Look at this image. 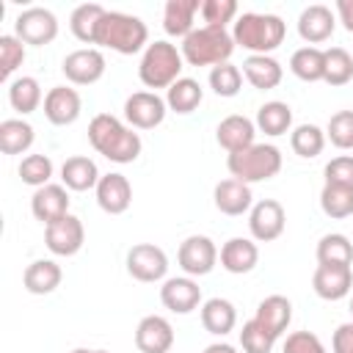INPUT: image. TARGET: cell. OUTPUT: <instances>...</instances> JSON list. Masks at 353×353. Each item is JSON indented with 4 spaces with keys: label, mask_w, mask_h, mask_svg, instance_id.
<instances>
[{
    "label": "cell",
    "mask_w": 353,
    "mask_h": 353,
    "mask_svg": "<svg viewBox=\"0 0 353 353\" xmlns=\"http://www.w3.org/2000/svg\"><path fill=\"white\" fill-rule=\"evenodd\" d=\"M88 141H91V146L102 157H108L110 163H119V165L138 160V154L143 149L141 135L130 124H124L121 119H116L110 113H97L91 119V124H88Z\"/></svg>",
    "instance_id": "obj_1"
},
{
    "label": "cell",
    "mask_w": 353,
    "mask_h": 353,
    "mask_svg": "<svg viewBox=\"0 0 353 353\" xmlns=\"http://www.w3.org/2000/svg\"><path fill=\"white\" fill-rule=\"evenodd\" d=\"M287 36V25L276 14H256L245 11L234 19L232 39L237 47L248 50L251 55H270Z\"/></svg>",
    "instance_id": "obj_2"
},
{
    "label": "cell",
    "mask_w": 353,
    "mask_h": 353,
    "mask_svg": "<svg viewBox=\"0 0 353 353\" xmlns=\"http://www.w3.org/2000/svg\"><path fill=\"white\" fill-rule=\"evenodd\" d=\"M149 39L146 22L135 14H124V11H105V17L97 25V39L94 44L108 47L119 55H135L141 52Z\"/></svg>",
    "instance_id": "obj_3"
},
{
    "label": "cell",
    "mask_w": 353,
    "mask_h": 353,
    "mask_svg": "<svg viewBox=\"0 0 353 353\" xmlns=\"http://www.w3.org/2000/svg\"><path fill=\"white\" fill-rule=\"evenodd\" d=\"M234 47L237 44L226 28L201 25L182 39V58L190 66H218V63H229Z\"/></svg>",
    "instance_id": "obj_4"
},
{
    "label": "cell",
    "mask_w": 353,
    "mask_h": 353,
    "mask_svg": "<svg viewBox=\"0 0 353 353\" xmlns=\"http://www.w3.org/2000/svg\"><path fill=\"white\" fill-rule=\"evenodd\" d=\"M182 63H185V58H182V50H176V44L152 41L141 55L138 77L146 88H171L185 69Z\"/></svg>",
    "instance_id": "obj_5"
},
{
    "label": "cell",
    "mask_w": 353,
    "mask_h": 353,
    "mask_svg": "<svg viewBox=\"0 0 353 353\" xmlns=\"http://www.w3.org/2000/svg\"><path fill=\"white\" fill-rule=\"evenodd\" d=\"M226 168L232 179H240L245 185L273 179L281 171V152L273 143H254L243 152H234L226 157Z\"/></svg>",
    "instance_id": "obj_6"
},
{
    "label": "cell",
    "mask_w": 353,
    "mask_h": 353,
    "mask_svg": "<svg viewBox=\"0 0 353 353\" xmlns=\"http://www.w3.org/2000/svg\"><path fill=\"white\" fill-rule=\"evenodd\" d=\"M14 36L25 44H33V47H44L50 44L55 36H58V19L50 8L44 6H30L25 8L17 22H14Z\"/></svg>",
    "instance_id": "obj_7"
},
{
    "label": "cell",
    "mask_w": 353,
    "mask_h": 353,
    "mask_svg": "<svg viewBox=\"0 0 353 353\" xmlns=\"http://www.w3.org/2000/svg\"><path fill=\"white\" fill-rule=\"evenodd\" d=\"M127 273L143 284L163 281L168 273V256L154 243H138L127 251Z\"/></svg>",
    "instance_id": "obj_8"
},
{
    "label": "cell",
    "mask_w": 353,
    "mask_h": 353,
    "mask_svg": "<svg viewBox=\"0 0 353 353\" xmlns=\"http://www.w3.org/2000/svg\"><path fill=\"white\" fill-rule=\"evenodd\" d=\"M44 243L55 256H74L85 243L83 221L77 215L66 212L63 218H58V221L44 226Z\"/></svg>",
    "instance_id": "obj_9"
},
{
    "label": "cell",
    "mask_w": 353,
    "mask_h": 353,
    "mask_svg": "<svg viewBox=\"0 0 353 353\" xmlns=\"http://www.w3.org/2000/svg\"><path fill=\"white\" fill-rule=\"evenodd\" d=\"M284 226H287V212L276 199H262L248 212V232L256 243H273L276 237H281Z\"/></svg>",
    "instance_id": "obj_10"
},
{
    "label": "cell",
    "mask_w": 353,
    "mask_h": 353,
    "mask_svg": "<svg viewBox=\"0 0 353 353\" xmlns=\"http://www.w3.org/2000/svg\"><path fill=\"white\" fill-rule=\"evenodd\" d=\"M176 262L185 270V276H207L218 262V248L207 234H190L182 240L176 251Z\"/></svg>",
    "instance_id": "obj_11"
},
{
    "label": "cell",
    "mask_w": 353,
    "mask_h": 353,
    "mask_svg": "<svg viewBox=\"0 0 353 353\" xmlns=\"http://www.w3.org/2000/svg\"><path fill=\"white\" fill-rule=\"evenodd\" d=\"M165 110H168L165 99L157 97L154 91H135L124 102V119L135 130H154L157 124H163Z\"/></svg>",
    "instance_id": "obj_12"
},
{
    "label": "cell",
    "mask_w": 353,
    "mask_h": 353,
    "mask_svg": "<svg viewBox=\"0 0 353 353\" xmlns=\"http://www.w3.org/2000/svg\"><path fill=\"white\" fill-rule=\"evenodd\" d=\"M105 66H108L105 63V55L97 47H83V50H74V52H69L63 58L61 72L74 85H94L97 80H102Z\"/></svg>",
    "instance_id": "obj_13"
},
{
    "label": "cell",
    "mask_w": 353,
    "mask_h": 353,
    "mask_svg": "<svg viewBox=\"0 0 353 353\" xmlns=\"http://www.w3.org/2000/svg\"><path fill=\"white\" fill-rule=\"evenodd\" d=\"M160 301L174 314H190L201 303V287L190 276H174V279H165L163 281Z\"/></svg>",
    "instance_id": "obj_14"
},
{
    "label": "cell",
    "mask_w": 353,
    "mask_h": 353,
    "mask_svg": "<svg viewBox=\"0 0 353 353\" xmlns=\"http://www.w3.org/2000/svg\"><path fill=\"white\" fill-rule=\"evenodd\" d=\"M135 347L141 353H171L174 328L163 314H146L135 328Z\"/></svg>",
    "instance_id": "obj_15"
},
{
    "label": "cell",
    "mask_w": 353,
    "mask_h": 353,
    "mask_svg": "<svg viewBox=\"0 0 353 353\" xmlns=\"http://www.w3.org/2000/svg\"><path fill=\"white\" fill-rule=\"evenodd\" d=\"M80 110H83L80 94L74 88H69V85H55V88H50L44 94V116L55 127L74 124L80 119Z\"/></svg>",
    "instance_id": "obj_16"
},
{
    "label": "cell",
    "mask_w": 353,
    "mask_h": 353,
    "mask_svg": "<svg viewBox=\"0 0 353 353\" xmlns=\"http://www.w3.org/2000/svg\"><path fill=\"white\" fill-rule=\"evenodd\" d=\"M312 287L323 301H342L353 290V268L350 265H317L312 276Z\"/></svg>",
    "instance_id": "obj_17"
},
{
    "label": "cell",
    "mask_w": 353,
    "mask_h": 353,
    "mask_svg": "<svg viewBox=\"0 0 353 353\" xmlns=\"http://www.w3.org/2000/svg\"><path fill=\"white\" fill-rule=\"evenodd\" d=\"M334 28H336V17L328 6L323 3H314V6H306L298 17V33L303 41H309V47L314 44H323L334 36Z\"/></svg>",
    "instance_id": "obj_18"
},
{
    "label": "cell",
    "mask_w": 353,
    "mask_h": 353,
    "mask_svg": "<svg viewBox=\"0 0 353 353\" xmlns=\"http://www.w3.org/2000/svg\"><path fill=\"white\" fill-rule=\"evenodd\" d=\"M94 190H97V204L108 215H121L132 204V185H130V179L124 174L113 171V174L99 176V185Z\"/></svg>",
    "instance_id": "obj_19"
},
{
    "label": "cell",
    "mask_w": 353,
    "mask_h": 353,
    "mask_svg": "<svg viewBox=\"0 0 353 353\" xmlns=\"http://www.w3.org/2000/svg\"><path fill=\"white\" fill-rule=\"evenodd\" d=\"M215 138H218V143L229 152V154H234V152H243V149H248V146H254L256 141V124L248 119V116H240V113H232V116H226V119H221V124L215 127Z\"/></svg>",
    "instance_id": "obj_20"
},
{
    "label": "cell",
    "mask_w": 353,
    "mask_h": 353,
    "mask_svg": "<svg viewBox=\"0 0 353 353\" xmlns=\"http://www.w3.org/2000/svg\"><path fill=\"white\" fill-rule=\"evenodd\" d=\"M30 212L36 221H41L44 226L63 218L69 212V193L63 185H44V188H36V193L30 196Z\"/></svg>",
    "instance_id": "obj_21"
},
{
    "label": "cell",
    "mask_w": 353,
    "mask_h": 353,
    "mask_svg": "<svg viewBox=\"0 0 353 353\" xmlns=\"http://www.w3.org/2000/svg\"><path fill=\"white\" fill-rule=\"evenodd\" d=\"M218 256H221V268H223V270H229V273H234V276H243V273H251V270L256 268V262H259V248H256V243L248 240V237H232V240H226V243L221 245Z\"/></svg>",
    "instance_id": "obj_22"
},
{
    "label": "cell",
    "mask_w": 353,
    "mask_h": 353,
    "mask_svg": "<svg viewBox=\"0 0 353 353\" xmlns=\"http://www.w3.org/2000/svg\"><path fill=\"white\" fill-rule=\"evenodd\" d=\"M254 320H256L270 336L279 339V336L287 331L290 320H292V303H290V298H284V295H268V298H262L259 306H256Z\"/></svg>",
    "instance_id": "obj_23"
},
{
    "label": "cell",
    "mask_w": 353,
    "mask_h": 353,
    "mask_svg": "<svg viewBox=\"0 0 353 353\" xmlns=\"http://www.w3.org/2000/svg\"><path fill=\"white\" fill-rule=\"evenodd\" d=\"M212 199H215V207L223 212V215H243L254 207V196H251V188L240 179H221L212 190Z\"/></svg>",
    "instance_id": "obj_24"
},
{
    "label": "cell",
    "mask_w": 353,
    "mask_h": 353,
    "mask_svg": "<svg viewBox=\"0 0 353 353\" xmlns=\"http://www.w3.org/2000/svg\"><path fill=\"white\" fill-rule=\"evenodd\" d=\"M99 176L102 174H99L97 163L91 157H85V154L66 157L63 165H61V179H63V188L66 190H77V193L91 190V188L99 185Z\"/></svg>",
    "instance_id": "obj_25"
},
{
    "label": "cell",
    "mask_w": 353,
    "mask_h": 353,
    "mask_svg": "<svg viewBox=\"0 0 353 353\" xmlns=\"http://www.w3.org/2000/svg\"><path fill=\"white\" fill-rule=\"evenodd\" d=\"M61 279H63V270L52 259H36L22 273V284H25V290L30 295H50V292H55Z\"/></svg>",
    "instance_id": "obj_26"
},
{
    "label": "cell",
    "mask_w": 353,
    "mask_h": 353,
    "mask_svg": "<svg viewBox=\"0 0 353 353\" xmlns=\"http://www.w3.org/2000/svg\"><path fill=\"white\" fill-rule=\"evenodd\" d=\"M243 77H245L254 88L270 91V88H276V85L281 83L284 69H281V63H279L273 55H248V58L243 61Z\"/></svg>",
    "instance_id": "obj_27"
},
{
    "label": "cell",
    "mask_w": 353,
    "mask_h": 353,
    "mask_svg": "<svg viewBox=\"0 0 353 353\" xmlns=\"http://www.w3.org/2000/svg\"><path fill=\"white\" fill-rule=\"evenodd\" d=\"M201 11V3L199 0H168L165 8H163V28L168 36H190L196 28H193V19L196 14Z\"/></svg>",
    "instance_id": "obj_28"
},
{
    "label": "cell",
    "mask_w": 353,
    "mask_h": 353,
    "mask_svg": "<svg viewBox=\"0 0 353 353\" xmlns=\"http://www.w3.org/2000/svg\"><path fill=\"white\" fill-rule=\"evenodd\" d=\"M237 323V312H234V303L226 301V298H210L201 303V325L207 334H215V336H226Z\"/></svg>",
    "instance_id": "obj_29"
},
{
    "label": "cell",
    "mask_w": 353,
    "mask_h": 353,
    "mask_svg": "<svg viewBox=\"0 0 353 353\" xmlns=\"http://www.w3.org/2000/svg\"><path fill=\"white\" fill-rule=\"evenodd\" d=\"M36 132L25 119H6L0 121V152L3 154H22L33 146Z\"/></svg>",
    "instance_id": "obj_30"
},
{
    "label": "cell",
    "mask_w": 353,
    "mask_h": 353,
    "mask_svg": "<svg viewBox=\"0 0 353 353\" xmlns=\"http://www.w3.org/2000/svg\"><path fill=\"white\" fill-rule=\"evenodd\" d=\"M204 99V88L193 77H179L168 91H165V105L174 113H193Z\"/></svg>",
    "instance_id": "obj_31"
},
{
    "label": "cell",
    "mask_w": 353,
    "mask_h": 353,
    "mask_svg": "<svg viewBox=\"0 0 353 353\" xmlns=\"http://www.w3.org/2000/svg\"><path fill=\"white\" fill-rule=\"evenodd\" d=\"M256 130H262L265 135H270V138H276V135H284V132H290V127H292V108L287 105V102H279V99H273V102H265L259 110H256Z\"/></svg>",
    "instance_id": "obj_32"
},
{
    "label": "cell",
    "mask_w": 353,
    "mask_h": 353,
    "mask_svg": "<svg viewBox=\"0 0 353 353\" xmlns=\"http://www.w3.org/2000/svg\"><path fill=\"white\" fill-rule=\"evenodd\" d=\"M323 69H325V52L320 47H301L292 52L290 58V72L303 80V83H317L323 80Z\"/></svg>",
    "instance_id": "obj_33"
},
{
    "label": "cell",
    "mask_w": 353,
    "mask_h": 353,
    "mask_svg": "<svg viewBox=\"0 0 353 353\" xmlns=\"http://www.w3.org/2000/svg\"><path fill=\"white\" fill-rule=\"evenodd\" d=\"M105 11H108V8H102L99 3H83V6H77V8L72 11V17H69V28H72L74 39H80L83 44H94V39H97V25H99V19L105 17Z\"/></svg>",
    "instance_id": "obj_34"
},
{
    "label": "cell",
    "mask_w": 353,
    "mask_h": 353,
    "mask_svg": "<svg viewBox=\"0 0 353 353\" xmlns=\"http://www.w3.org/2000/svg\"><path fill=\"white\" fill-rule=\"evenodd\" d=\"M8 102L17 113H33L41 105V85L36 77H17L8 83Z\"/></svg>",
    "instance_id": "obj_35"
},
{
    "label": "cell",
    "mask_w": 353,
    "mask_h": 353,
    "mask_svg": "<svg viewBox=\"0 0 353 353\" xmlns=\"http://www.w3.org/2000/svg\"><path fill=\"white\" fill-rule=\"evenodd\" d=\"M325 130H320L317 124H298L292 132H290V146L298 157L303 160H312L317 157L323 149H325Z\"/></svg>",
    "instance_id": "obj_36"
},
{
    "label": "cell",
    "mask_w": 353,
    "mask_h": 353,
    "mask_svg": "<svg viewBox=\"0 0 353 353\" xmlns=\"http://www.w3.org/2000/svg\"><path fill=\"white\" fill-rule=\"evenodd\" d=\"M353 262V243L339 234H323L317 243V265H350Z\"/></svg>",
    "instance_id": "obj_37"
},
{
    "label": "cell",
    "mask_w": 353,
    "mask_h": 353,
    "mask_svg": "<svg viewBox=\"0 0 353 353\" xmlns=\"http://www.w3.org/2000/svg\"><path fill=\"white\" fill-rule=\"evenodd\" d=\"M325 52V69H323V80L328 85H345L353 80V52H347L345 47H328Z\"/></svg>",
    "instance_id": "obj_38"
},
{
    "label": "cell",
    "mask_w": 353,
    "mask_h": 353,
    "mask_svg": "<svg viewBox=\"0 0 353 353\" xmlns=\"http://www.w3.org/2000/svg\"><path fill=\"white\" fill-rule=\"evenodd\" d=\"M320 210L334 218H350L353 215V188H342V185H323L320 190Z\"/></svg>",
    "instance_id": "obj_39"
},
{
    "label": "cell",
    "mask_w": 353,
    "mask_h": 353,
    "mask_svg": "<svg viewBox=\"0 0 353 353\" xmlns=\"http://www.w3.org/2000/svg\"><path fill=\"white\" fill-rule=\"evenodd\" d=\"M210 88L218 97H237L243 88V72L234 63H218L210 69Z\"/></svg>",
    "instance_id": "obj_40"
},
{
    "label": "cell",
    "mask_w": 353,
    "mask_h": 353,
    "mask_svg": "<svg viewBox=\"0 0 353 353\" xmlns=\"http://www.w3.org/2000/svg\"><path fill=\"white\" fill-rule=\"evenodd\" d=\"M50 176H52V160L47 154H28V157H22V163H19V179L25 185L44 188V185H50Z\"/></svg>",
    "instance_id": "obj_41"
},
{
    "label": "cell",
    "mask_w": 353,
    "mask_h": 353,
    "mask_svg": "<svg viewBox=\"0 0 353 353\" xmlns=\"http://www.w3.org/2000/svg\"><path fill=\"white\" fill-rule=\"evenodd\" d=\"M25 61V41H19L17 36L6 33L0 36V77L8 80Z\"/></svg>",
    "instance_id": "obj_42"
},
{
    "label": "cell",
    "mask_w": 353,
    "mask_h": 353,
    "mask_svg": "<svg viewBox=\"0 0 353 353\" xmlns=\"http://www.w3.org/2000/svg\"><path fill=\"white\" fill-rule=\"evenodd\" d=\"M240 345H243V353H270L273 345H276V336H270L254 317L248 323H243L240 328Z\"/></svg>",
    "instance_id": "obj_43"
},
{
    "label": "cell",
    "mask_w": 353,
    "mask_h": 353,
    "mask_svg": "<svg viewBox=\"0 0 353 353\" xmlns=\"http://www.w3.org/2000/svg\"><path fill=\"white\" fill-rule=\"evenodd\" d=\"M325 138L336 149H353V110H339L328 119Z\"/></svg>",
    "instance_id": "obj_44"
},
{
    "label": "cell",
    "mask_w": 353,
    "mask_h": 353,
    "mask_svg": "<svg viewBox=\"0 0 353 353\" xmlns=\"http://www.w3.org/2000/svg\"><path fill=\"white\" fill-rule=\"evenodd\" d=\"M199 14H201L204 25L226 28V22H232L237 17V3L234 0H204Z\"/></svg>",
    "instance_id": "obj_45"
},
{
    "label": "cell",
    "mask_w": 353,
    "mask_h": 353,
    "mask_svg": "<svg viewBox=\"0 0 353 353\" xmlns=\"http://www.w3.org/2000/svg\"><path fill=\"white\" fill-rule=\"evenodd\" d=\"M325 185L353 188V154H339L325 163Z\"/></svg>",
    "instance_id": "obj_46"
},
{
    "label": "cell",
    "mask_w": 353,
    "mask_h": 353,
    "mask_svg": "<svg viewBox=\"0 0 353 353\" xmlns=\"http://www.w3.org/2000/svg\"><path fill=\"white\" fill-rule=\"evenodd\" d=\"M281 353H328V350H325V345L320 342L317 334H312V331H292L284 339Z\"/></svg>",
    "instance_id": "obj_47"
},
{
    "label": "cell",
    "mask_w": 353,
    "mask_h": 353,
    "mask_svg": "<svg viewBox=\"0 0 353 353\" xmlns=\"http://www.w3.org/2000/svg\"><path fill=\"white\" fill-rule=\"evenodd\" d=\"M331 350L334 353H353V320L350 323H342L334 336H331Z\"/></svg>",
    "instance_id": "obj_48"
},
{
    "label": "cell",
    "mask_w": 353,
    "mask_h": 353,
    "mask_svg": "<svg viewBox=\"0 0 353 353\" xmlns=\"http://www.w3.org/2000/svg\"><path fill=\"white\" fill-rule=\"evenodd\" d=\"M336 17L347 33H353V0H336Z\"/></svg>",
    "instance_id": "obj_49"
},
{
    "label": "cell",
    "mask_w": 353,
    "mask_h": 353,
    "mask_svg": "<svg viewBox=\"0 0 353 353\" xmlns=\"http://www.w3.org/2000/svg\"><path fill=\"white\" fill-rule=\"evenodd\" d=\"M204 353H237V347H232L226 342H215V345H207Z\"/></svg>",
    "instance_id": "obj_50"
},
{
    "label": "cell",
    "mask_w": 353,
    "mask_h": 353,
    "mask_svg": "<svg viewBox=\"0 0 353 353\" xmlns=\"http://www.w3.org/2000/svg\"><path fill=\"white\" fill-rule=\"evenodd\" d=\"M72 353H108V350H88V347H74Z\"/></svg>",
    "instance_id": "obj_51"
},
{
    "label": "cell",
    "mask_w": 353,
    "mask_h": 353,
    "mask_svg": "<svg viewBox=\"0 0 353 353\" xmlns=\"http://www.w3.org/2000/svg\"><path fill=\"white\" fill-rule=\"evenodd\" d=\"M350 314H353V298H350Z\"/></svg>",
    "instance_id": "obj_52"
}]
</instances>
